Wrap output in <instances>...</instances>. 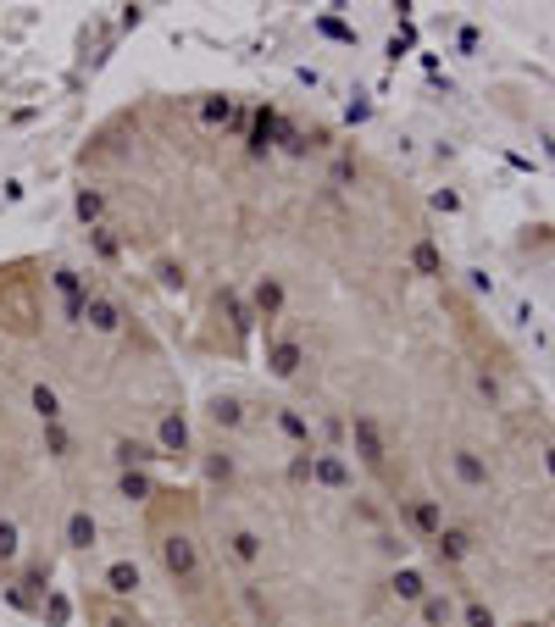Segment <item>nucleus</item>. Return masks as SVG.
<instances>
[{
	"label": "nucleus",
	"instance_id": "nucleus-1",
	"mask_svg": "<svg viewBox=\"0 0 555 627\" xmlns=\"http://www.w3.org/2000/svg\"><path fill=\"white\" fill-rule=\"evenodd\" d=\"M84 222L200 355L256 350L466 605L550 545L544 406L428 217L351 139L222 95L145 100L84 151Z\"/></svg>",
	"mask_w": 555,
	"mask_h": 627
},
{
	"label": "nucleus",
	"instance_id": "nucleus-2",
	"mask_svg": "<svg viewBox=\"0 0 555 627\" xmlns=\"http://www.w3.org/2000/svg\"><path fill=\"white\" fill-rule=\"evenodd\" d=\"M195 461L167 339L106 273L0 261V577L50 589L139 494Z\"/></svg>",
	"mask_w": 555,
	"mask_h": 627
}]
</instances>
